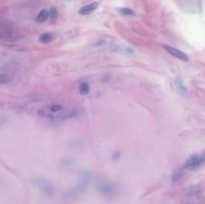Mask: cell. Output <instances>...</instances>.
I'll list each match as a JSON object with an SVG mask.
<instances>
[{
	"instance_id": "cell-1",
	"label": "cell",
	"mask_w": 205,
	"mask_h": 204,
	"mask_svg": "<svg viewBox=\"0 0 205 204\" xmlns=\"http://www.w3.org/2000/svg\"><path fill=\"white\" fill-rule=\"evenodd\" d=\"M204 163H205V152L202 153V154H195V155H192L191 157H189L187 159V161L185 162L183 168L194 170V169L203 165Z\"/></svg>"
},
{
	"instance_id": "cell-2",
	"label": "cell",
	"mask_w": 205,
	"mask_h": 204,
	"mask_svg": "<svg viewBox=\"0 0 205 204\" xmlns=\"http://www.w3.org/2000/svg\"><path fill=\"white\" fill-rule=\"evenodd\" d=\"M163 47H164V49H165L166 51H168L172 56H175L176 58L180 59V60H182L184 62H187L189 60L188 56L186 55L185 53H183L182 51H180V50L174 48V47H171L168 45H163Z\"/></svg>"
},
{
	"instance_id": "cell-3",
	"label": "cell",
	"mask_w": 205,
	"mask_h": 204,
	"mask_svg": "<svg viewBox=\"0 0 205 204\" xmlns=\"http://www.w3.org/2000/svg\"><path fill=\"white\" fill-rule=\"evenodd\" d=\"M97 7H98V3L97 2H93V3H91V4L83 6V7L79 10V14H81V15L89 14V13H91V12L94 11Z\"/></svg>"
},
{
	"instance_id": "cell-4",
	"label": "cell",
	"mask_w": 205,
	"mask_h": 204,
	"mask_svg": "<svg viewBox=\"0 0 205 204\" xmlns=\"http://www.w3.org/2000/svg\"><path fill=\"white\" fill-rule=\"evenodd\" d=\"M0 39L11 40V39H13V34L8 32V30L4 29V28L0 27Z\"/></svg>"
},
{
	"instance_id": "cell-5",
	"label": "cell",
	"mask_w": 205,
	"mask_h": 204,
	"mask_svg": "<svg viewBox=\"0 0 205 204\" xmlns=\"http://www.w3.org/2000/svg\"><path fill=\"white\" fill-rule=\"evenodd\" d=\"M48 17H49V11H47L46 9H43V10L40 11L38 15H37L36 20L38 21V22H44Z\"/></svg>"
},
{
	"instance_id": "cell-6",
	"label": "cell",
	"mask_w": 205,
	"mask_h": 204,
	"mask_svg": "<svg viewBox=\"0 0 205 204\" xmlns=\"http://www.w3.org/2000/svg\"><path fill=\"white\" fill-rule=\"evenodd\" d=\"M52 39H53V37H52L50 33H43L42 35H40L39 37V41L41 43H44V44L52 41Z\"/></svg>"
},
{
	"instance_id": "cell-7",
	"label": "cell",
	"mask_w": 205,
	"mask_h": 204,
	"mask_svg": "<svg viewBox=\"0 0 205 204\" xmlns=\"http://www.w3.org/2000/svg\"><path fill=\"white\" fill-rule=\"evenodd\" d=\"M79 91L80 93L83 94V95H85V94H88L89 91H90V87L88 85L87 82H81L79 85Z\"/></svg>"
},
{
	"instance_id": "cell-8",
	"label": "cell",
	"mask_w": 205,
	"mask_h": 204,
	"mask_svg": "<svg viewBox=\"0 0 205 204\" xmlns=\"http://www.w3.org/2000/svg\"><path fill=\"white\" fill-rule=\"evenodd\" d=\"M10 81L11 78L7 74H0V84H7Z\"/></svg>"
},
{
	"instance_id": "cell-9",
	"label": "cell",
	"mask_w": 205,
	"mask_h": 204,
	"mask_svg": "<svg viewBox=\"0 0 205 204\" xmlns=\"http://www.w3.org/2000/svg\"><path fill=\"white\" fill-rule=\"evenodd\" d=\"M182 176H183V171H182V170H180V169H178V170H176V171L174 172V174H173V177H172L173 182L178 181Z\"/></svg>"
},
{
	"instance_id": "cell-10",
	"label": "cell",
	"mask_w": 205,
	"mask_h": 204,
	"mask_svg": "<svg viewBox=\"0 0 205 204\" xmlns=\"http://www.w3.org/2000/svg\"><path fill=\"white\" fill-rule=\"evenodd\" d=\"M119 11L123 15H134V11L131 10L130 8H121L119 9Z\"/></svg>"
},
{
	"instance_id": "cell-11",
	"label": "cell",
	"mask_w": 205,
	"mask_h": 204,
	"mask_svg": "<svg viewBox=\"0 0 205 204\" xmlns=\"http://www.w3.org/2000/svg\"><path fill=\"white\" fill-rule=\"evenodd\" d=\"M49 16H50L52 19H55V18L57 17V9L52 7L50 9V11H49Z\"/></svg>"
},
{
	"instance_id": "cell-12",
	"label": "cell",
	"mask_w": 205,
	"mask_h": 204,
	"mask_svg": "<svg viewBox=\"0 0 205 204\" xmlns=\"http://www.w3.org/2000/svg\"><path fill=\"white\" fill-rule=\"evenodd\" d=\"M50 110H51L52 112H58V111L62 110V106H61V105H58V104H56V105H52V106H51V108H50Z\"/></svg>"
}]
</instances>
